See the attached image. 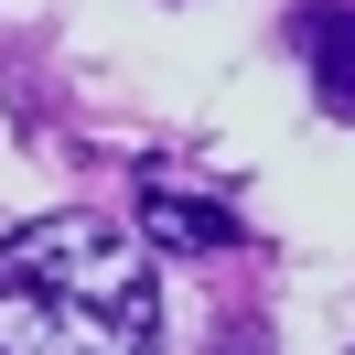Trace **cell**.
<instances>
[{"mask_svg": "<svg viewBox=\"0 0 355 355\" xmlns=\"http://www.w3.org/2000/svg\"><path fill=\"white\" fill-rule=\"evenodd\" d=\"M291 44H302L323 108L355 119V0H302V11H291Z\"/></svg>", "mask_w": 355, "mask_h": 355, "instance_id": "obj_3", "label": "cell"}, {"mask_svg": "<svg viewBox=\"0 0 355 355\" xmlns=\"http://www.w3.org/2000/svg\"><path fill=\"white\" fill-rule=\"evenodd\" d=\"M140 237L151 248H183V259H226V248H248V226H237V205H216V194H183V183H140Z\"/></svg>", "mask_w": 355, "mask_h": 355, "instance_id": "obj_2", "label": "cell"}, {"mask_svg": "<svg viewBox=\"0 0 355 355\" xmlns=\"http://www.w3.org/2000/svg\"><path fill=\"white\" fill-rule=\"evenodd\" d=\"M151 259L108 216H33L0 237V355H151Z\"/></svg>", "mask_w": 355, "mask_h": 355, "instance_id": "obj_1", "label": "cell"}]
</instances>
